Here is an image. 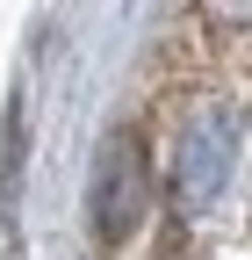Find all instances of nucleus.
Here are the masks:
<instances>
[{
  "mask_svg": "<svg viewBox=\"0 0 252 260\" xmlns=\"http://www.w3.org/2000/svg\"><path fill=\"white\" fill-rule=\"evenodd\" d=\"M151 203V167H144V145L130 138V130H115V138L101 145V167H94V232H101L108 246L137 232V217Z\"/></svg>",
  "mask_w": 252,
  "mask_h": 260,
  "instance_id": "nucleus-2",
  "label": "nucleus"
},
{
  "mask_svg": "<svg viewBox=\"0 0 252 260\" xmlns=\"http://www.w3.org/2000/svg\"><path fill=\"white\" fill-rule=\"evenodd\" d=\"M238 138H245L238 109H195V116H187L180 145H173V195H180V210H209L216 195L231 188Z\"/></svg>",
  "mask_w": 252,
  "mask_h": 260,
  "instance_id": "nucleus-1",
  "label": "nucleus"
}]
</instances>
